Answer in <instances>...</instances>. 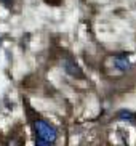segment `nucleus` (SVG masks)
<instances>
[{
  "instance_id": "obj_1",
  "label": "nucleus",
  "mask_w": 136,
  "mask_h": 146,
  "mask_svg": "<svg viewBox=\"0 0 136 146\" xmlns=\"http://www.w3.org/2000/svg\"><path fill=\"white\" fill-rule=\"evenodd\" d=\"M58 138V132L53 125H50L45 120H37L35 122V140L37 145L47 146V145H53Z\"/></svg>"
},
{
  "instance_id": "obj_2",
  "label": "nucleus",
  "mask_w": 136,
  "mask_h": 146,
  "mask_svg": "<svg viewBox=\"0 0 136 146\" xmlns=\"http://www.w3.org/2000/svg\"><path fill=\"white\" fill-rule=\"evenodd\" d=\"M61 64H63V69L69 74V76H72V77H82V69L79 68V64H77L74 60L64 58Z\"/></svg>"
},
{
  "instance_id": "obj_3",
  "label": "nucleus",
  "mask_w": 136,
  "mask_h": 146,
  "mask_svg": "<svg viewBox=\"0 0 136 146\" xmlns=\"http://www.w3.org/2000/svg\"><path fill=\"white\" fill-rule=\"evenodd\" d=\"M114 66H115V69H119L120 72H127L128 69L131 68V61H130L128 55L120 53V55L114 56Z\"/></svg>"
},
{
  "instance_id": "obj_4",
  "label": "nucleus",
  "mask_w": 136,
  "mask_h": 146,
  "mask_svg": "<svg viewBox=\"0 0 136 146\" xmlns=\"http://www.w3.org/2000/svg\"><path fill=\"white\" fill-rule=\"evenodd\" d=\"M117 117H119L120 120H128V122L135 120V114H133L131 111H128V109H122V111H119L117 112Z\"/></svg>"
},
{
  "instance_id": "obj_5",
  "label": "nucleus",
  "mask_w": 136,
  "mask_h": 146,
  "mask_svg": "<svg viewBox=\"0 0 136 146\" xmlns=\"http://www.w3.org/2000/svg\"><path fill=\"white\" fill-rule=\"evenodd\" d=\"M0 2H2V3H5V5H11L13 0H0Z\"/></svg>"
}]
</instances>
